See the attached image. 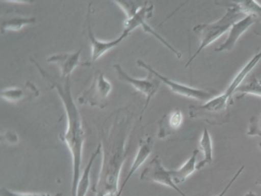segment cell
Segmentation results:
<instances>
[{
	"instance_id": "obj_1",
	"label": "cell",
	"mask_w": 261,
	"mask_h": 196,
	"mask_svg": "<svg viewBox=\"0 0 261 196\" xmlns=\"http://www.w3.org/2000/svg\"><path fill=\"white\" fill-rule=\"evenodd\" d=\"M116 117L110 127L106 123L97 126L100 144L103 149V160L100 177L93 192L96 196H118V181L123 162L126 158L125 141L129 132L133 114L115 111Z\"/></svg>"
},
{
	"instance_id": "obj_2",
	"label": "cell",
	"mask_w": 261,
	"mask_h": 196,
	"mask_svg": "<svg viewBox=\"0 0 261 196\" xmlns=\"http://www.w3.org/2000/svg\"><path fill=\"white\" fill-rule=\"evenodd\" d=\"M30 61L34 63L42 77H44L50 84L51 88L57 90L60 96L62 104L64 106L65 114L68 118V127L65 133L60 136V139L70 148L72 160H73V179L71 196L77 195V188L81 180V169H82V157H83V145L85 141V130L83 125L82 116L75 105L71 92L70 78H67L64 83L58 82L55 78L50 76L41 65L36 61V59L30 58Z\"/></svg>"
},
{
	"instance_id": "obj_3",
	"label": "cell",
	"mask_w": 261,
	"mask_h": 196,
	"mask_svg": "<svg viewBox=\"0 0 261 196\" xmlns=\"http://www.w3.org/2000/svg\"><path fill=\"white\" fill-rule=\"evenodd\" d=\"M215 5L227 7V12L220 20L215 21V23L202 24V25H197L194 27L193 31L199 39L200 45L197 51L193 54V56L190 58L189 62L186 64V68L189 67V65L195 60V58L197 57L205 47H208L214 41L221 38L225 32L230 31L232 26L236 23H238L239 20H241L240 17L243 15V13L233 5L232 2H223V3L215 2Z\"/></svg>"
},
{
	"instance_id": "obj_4",
	"label": "cell",
	"mask_w": 261,
	"mask_h": 196,
	"mask_svg": "<svg viewBox=\"0 0 261 196\" xmlns=\"http://www.w3.org/2000/svg\"><path fill=\"white\" fill-rule=\"evenodd\" d=\"M232 105V98L220 95L202 106H191L190 116L200 118L210 125H224L229 122V106Z\"/></svg>"
},
{
	"instance_id": "obj_5",
	"label": "cell",
	"mask_w": 261,
	"mask_h": 196,
	"mask_svg": "<svg viewBox=\"0 0 261 196\" xmlns=\"http://www.w3.org/2000/svg\"><path fill=\"white\" fill-rule=\"evenodd\" d=\"M112 91V83L104 77V73L96 71L92 77V82L79 98L81 105H89L104 109L107 106V97Z\"/></svg>"
},
{
	"instance_id": "obj_6",
	"label": "cell",
	"mask_w": 261,
	"mask_h": 196,
	"mask_svg": "<svg viewBox=\"0 0 261 196\" xmlns=\"http://www.w3.org/2000/svg\"><path fill=\"white\" fill-rule=\"evenodd\" d=\"M153 9H154L153 4L150 2H146L145 6L141 9H139V11L136 14H134L132 17L126 19L123 34L128 36L134 29H136L137 27H141L145 30V32H147V34H149L151 36H153L155 39H158L162 43V44H164L170 51H172V53L175 54L178 59H181L182 53L173 47L170 43H168L162 36H160L153 28L148 25L147 19H149L152 16V14H153Z\"/></svg>"
},
{
	"instance_id": "obj_7",
	"label": "cell",
	"mask_w": 261,
	"mask_h": 196,
	"mask_svg": "<svg viewBox=\"0 0 261 196\" xmlns=\"http://www.w3.org/2000/svg\"><path fill=\"white\" fill-rule=\"evenodd\" d=\"M114 69L117 73V76L119 79L128 83L129 85H132L134 89H136L138 92H140L146 97L145 107L143 108V110H141V113L139 116V121H141V119H143V115L146 111V109H147L148 105L150 104V101L154 97V95L156 94V92L160 88L161 80L159 78H156L155 76L151 75V74H149L148 77L144 78V79L133 78V77H130V76L119 64H115Z\"/></svg>"
},
{
	"instance_id": "obj_8",
	"label": "cell",
	"mask_w": 261,
	"mask_h": 196,
	"mask_svg": "<svg viewBox=\"0 0 261 196\" xmlns=\"http://www.w3.org/2000/svg\"><path fill=\"white\" fill-rule=\"evenodd\" d=\"M136 64L138 65L139 68L147 70L149 72V74L155 76V77L159 78L163 83H165L168 86V88L171 90L172 93L184 96V97L193 98V100H197V101H200V102H209V101L212 100L213 96H214V93L206 92V91L199 90V89H194V88H191V86L184 85V84H181V83L173 81V80L165 77V76H163L159 72H156L153 68L151 67V65H149L148 63H146L144 61L137 60Z\"/></svg>"
},
{
	"instance_id": "obj_9",
	"label": "cell",
	"mask_w": 261,
	"mask_h": 196,
	"mask_svg": "<svg viewBox=\"0 0 261 196\" xmlns=\"http://www.w3.org/2000/svg\"><path fill=\"white\" fill-rule=\"evenodd\" d=\"M140 180L164 184V186L169 187L172 190L178 192L181 196H187L177 187V184L173 182L172 177L170 175V171H167L164 167H163L162 161L159 156L152 159L149 162V165L144 169V171L141 172Z\"/></svg>"
},
{
	"instance_id": "obj_10",
	"label": "cell",
	"mask_w": 261,
	"mask_h": 196,
	"mask_svg": "<svg viewBox=\"0 0 261 196\" xmlns=\"http://www.w3.org/2000/svg\"><path fill=\"white\" fill-rule=\"evenodd\" d=\"M82 49L76 52L69 53H56L47 57V63H55L61 71V77L67 79L70 77L72 72L77 67H90L91 62H81L80 57Z\"/></svg>"
},
{
	"instance_id": "obj_11",
	"label": "cell",
	"mask_w": 261,
	"mask_h": 196,
	"mask_svg": "<svg viewBox=\"0 0 261 196\" xmlns=\"http://www.w3.org/2000/svg\"><path fill=\"white\" fill-rule=\"evenodd\" d=\"M90 14H91V10H89L88 15H87V36H88L90 44H91V60L94 62L100 57H102L105 52L118 46L127 36L122 34L120 37L117 38L114 41H111V42L99 41L94 37V34H93L92 28H91Z\"/></svg>"
},
{
	"instance_id": "obj_12",
	"label": "cell",
	"mask_w": 261,
	"mask_h": 196,
	"mask_svg": "<svg viewBox=\"0 0 261 196\" xmlns=\"http://www.w3.org/2000/svg\"><path fill=\"white\" fill-rule=\"evenodd\" d=\"M153 145H154V141L153 139H152L151 137H146V138H143L139 140V149L137 151V155L132 163V167H130L129 169V172L127 174L126 178L124 179V181L122 182L121 184V188L119 189V192H118V196H121V193L125 187V184L127 183V181L129 180V178L133 176V174L143 166V163L147 160V158L150 156V154L152 152V150H153Z\"/></svg>"
},
{
	"instance_id": "obj_13",
	"label": "cell",
	"mask_w": 261,
	"mask_h": 196,
	"mask_svg": "<svg viewBox=\"0 0 261 196\" xmlns=\"http://www.w3.org/2000/svg\"><path fill=\"white\" fill-rule=\"evenodd\" d=\"M255 16L253 15H247L244 18H242L241 20H239L238 23H236L232 28L229 31V36H228L227 40L225 41V43L219 47L215 48L216 52H221V51H231L236 45L237 41L239 40L244 32L251 27L255 21H256Z\"/></svg>"
},
{
	"instance_id": "obj_14",
	"label": "cell",
	"mask_w": 261,
	"mask_h": 196,
	"mask_svg": "<svg viewBox=\"0 0 261 196\" xmlns=\"http://www.w3.org/2000/svg\"><path fill=\"white\" fill-rule=\"evenodd\" d=\"M40 92L37 89V86L31 83L26 82L25 88H8L2 91V97L4 100L10 103H18L24 101H31L35 97L39 96Z\"/></svg>"
},
{
	"instance_id": "obj_15",
	"label": "cell",
	"mask_w": 261,
	"mask_h": 196,
	"mask_svg": "<svg viewBox=\"0 0 261 196\" xmlns=\"http://www.w3.org/2000/svg\"><path fill=\"white\" fill-rule=\"evenodd\" d=\"M183 121V115L180 110H173L170 113L165 114L159 122V139H165L170 135L175 134Z\"/></svg>"
},
{
	"instance_id": "obj_16",
	"label": "cell",
	"mask_w": 261,
	"mask_h": 196,
	"mask_svg": "<svg viewBox=\"0 0 261 196\" xmlns=\"http://www.w3.org/2000/svg\"><path fill=\"white\" fill-rule=\"evenodd\" d=\"M198 152H199L198 149H195L193 151L191 158L186 163H184V165L179 170L170 171V175L172 177V180L176 184L184 182L195 171H197L196 170V166H197V163H196V158H197V156H198Z\"/></svg>"
},
{
	"instance_id": "obj_17",
	"label": "cell",
	"mask_w": 261,
	"mask_h": 196,
	"mask_svg": "<svg viewBox=\"0 0 261 196\" xmlns=\"http://www.w3.org/2000/svg\"><path fill=\"white\" fill-rule=\"evenodd\" d=\"M260 60H261V51H259L258 53H256V56L245 65V67L241 70L240 73H239V74L236 76V78H234L233 81L230 83V85L228 86L227 91L225 92V95H226V96H228L229 98H232V94L236 92V90L239 88V86L241 85L242 81L245 79L246 76L252 72V70L256 67V65L258 64V62H259Z\"/></svg>"
},
{
	"instance_id": "obj_18",
	"label": "cell",
	"mask_w": 261,
	"mask_h": 196,
	"mask_svg": "<svg viewBox=\"0 0 261 196\" xmlns=\"http://www.w3.org/2000/svg\"><path fill=\"white\" fill-rule=\"evenodd\" d=\"M199 146L203 152V160H201L199 163H197V166H196V170L197 171L201 170L205 166L211 165V163L213 162L212 140H211V136L208 132V129L203 130V134L201 136L200 142H199Z\"/></svg>"
},
{
	"instance_id": "obj_19",
	"label": "cell",
	"mask_w": 261,
	"mask_h": 196,
	"mask_svg": "<svg viewBox=\"0 0 261 196\" xmlns=\"http://www.w3.org/2000/svg\"><path fill=\"white\" fill-rule=\"evenodd\" d=\"M101 151H102V145L100 144L99 146H97V148L95 149V151L92 154V156H91V158H90V160L88 162V165H87L86 169L83 172V175H82V178H81L80 183H79V188H77V195H76V196H85L87 191H88L89 183H90L91 168H92V165H93L95 158L101 154Z\"/></svg>"
},
{
	"instance_id": "obj_20",
	"label": "cell",
	"mask_w": 261,
	"mask_h": 196,
	"mask_svg": "<svg viewBox=\"0 0 261 196\" xmlns=\"http://www.w3.org/2000/svg\"><path fill=\"white\" fill-rule=\"evenodd\" d=\"M35 23L36 17H12L3 21L2 32L5 34L7 31H18L23 27Z\"/></svg>"
},
{
	"instance_id": "obj_21",
	"label": "cell",
	"mask_w": 261,
	"mask_h": 196,
	"mask_svg": "<svg viewBox=\"0 0 261 196\" xmlns=\"http://www.w3.org/2000/svg\"><path fill=\"white\" fill-rule=\"evenodd\" d=\"M234 93H241L242 95H256L261 97V83L255 76H252L245 84H241Z\"/></svg>"
},
{
	"instance_id": "obj_22",
	"label": "cell",
	"mask_w": 261,
	"mask_h": 196,
	"mask_svg": "<svg viewBox=\"0 0 261 196\" xmlns=\"http://www.w3.org/2000/svg\"><path fill=\"white\" fill-rule=\"evenodd\" d=\"M233 5L241 11L243 14L261 17V6L256 2H232Z\"/></svg>"
},
{
	"instance_id": "obj_23",
	"label": "cell",
	"mask_w": 261,
	"mask_h": 196,
	"mask_svg": "<svg viewBox=\"0 0 261 196\" xmlns=\"http://www.w3.org/2000/svg\"><path fill=\"white\" fill-rule=\"evenodd\" d=\"M116 5L120 7L127 16V18L132 17L134 14H136L139 9L143 8L146 4V2H116Z\"/></svg>"
},
{
	"instance_id": "obj_24",
	"label": "cell",
	"mask_w": 261,
	"mask_h": 196,
	"mask_svg": "<svg viewBox=\"0 0 261 196\" xmlns=\"http://www.w3.org/2000/svg\"><path fill=\"white\" fill-rule=\"evenodd\" d=\"M247 136L261 137V114L255 115L251 118V121H249Z\"/></svg>"
},
{
	"instance_id": "obj_25",
	"label": "cell",
	"mask_w": 261,
	"mask_h": 196,
	"mask_svg": "<svg viewBox=\"0 0 261 196\" xmlns=\"http://www.w3.org/2000/svg\"><path fill=\"white\" fill-rule=\"evenodd\" d=\"M2 196H62V193L56 194H49V193H19L14 192L10 189L3 188L2 189Z\"/></svg>"
},
{
	"instance_id": "obj_26",
	"label": "cell",
	"mask_w": 261,
	"mask_h": 196,
	"mask_svg": "<svg viewBox=\"0 0 261 196\" xmlns=\"http://www.w3.org/2000/svg\"><path fill=\"white\" fill-rule=\"evenodd\" d=\"M243 170H244V167H241V168H240V170H239V171L236 173V175L232 177V179H231L229 182H228L227 187H226V188H225V189H224V190H223L219 195H217V196H224V195L227 193V191L229 190V188L232 186V183L238 179V177H239V176L241 175V173H242V171H243Z\"/></svg>"
},
{
	"instance_id": "obj_27",
	"label": "cell",
	"mask_w": 261,
	"mask_h": 196,
	"mask_svg": "<svg viewBox=\"0 0 261 196\" xmlns=\"http://www.w3.org/2000/svg\"><path fill=\"white\" fill-rule=\"evenodd\" d=\"M244 196H261V195H257V194H255V193H253V192H248V193H246Z\"/></svg>"
},
{
	"instance_id": "obj_28",
	"label": "cell",
	"mask_w": 261,
	"mask_h": 196,
	"mask_svg": "<svg viewBox=\"0 0 261 196\" xmlns=\"http://www.w3.org/2000/svg\"><path fill=\"white\" fill-rule=\"evenodd\" d=\"M256 184H259V186H261V176H259L258 179L256 180Z\"/></svg>"
},
{
	"instance_id": "obj_29",
	"label": "cell",
	"mask_w": 261,
	"mask_h": 196,
	"mask_svg": "<svg viewBox=\"0 0 261 196\" xmlns=\"http://www.w3.org/2000/svg\"><path fill=\"white\" fill-rule=\"evenodd\" d=\"M259 147H260V148H261V143H260V144H259Z\"/></svg>"
},
{
	"instance_id": "obj_30",
	"label": "cell",
	"mask_w": 261,
	"mask_h": 196,
	"mask_svg": "<svg viewBox=\"0 0 261 196\" xmlns=\"http://www.w3.org/2000/svg\"><path fill=\"white\" fill-rule=\"evenodd\" d=\"M259 82H260V83H261V80H260V81H259Z\"/></svg>"
}]
</instances>
